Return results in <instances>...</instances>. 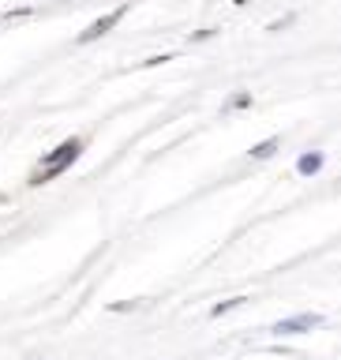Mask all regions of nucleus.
I'll return each instance as SVG.
<instances>
[{
  "mask_svg": "<svg viewBox=\"0 0 341 360\" xmlns=\"http://www.w3.org/2000/svg\"><path fill=\"white\" fill-rule=\"evenodd\" d=\"M79 154H83V143H79V139H64L60 146H56V150H49V154L41 158V169L34 173L30 184H45L49 176H60V173H64V169L75 162Z\"/></svg>",
  "mask_w": 341,
  "mask_h": 360,
  "instance_id": "nucleus-1",
  "label": "nucleus"
},
{
  "mask_svg": "<svg viewBox=\"0 0 341 360\" xmlns=\"http://www.w3.org/2000/svg\"><path fill=\"white\" fill-rule=\"evenodd\" d=\"M128 15V4H120V8H112L109 15H101V19H94L90 27L79 34V45H86V41H94V38H101V34H109V27H117V22Z\"/></svg>",
  "mask_w": 341,
  "mask_h": 360,
  "instance_id": "nucleus-2",
  "label": "nucleus"
},
{
  "mask_svg": "<svg viewBox=\"0 0 341 360\" xmlns=\"http://www.w3.org/2000/svg\"><path fill=\"white\" fill-rule=\"evenodd\" d=\"M311 326H323V315L304 311V315H292V319H281V323H274L270 330H274V334L281 338V334H304V330H311Z\"/></svg>",
  "mask_w": 341,
  "mask_h": 360,
  "instance_id": "nucleus-3",
  "label": "nucleus"
},
{
  "mask_svg": "<svg viewBox=\"0 0 341 360\" xmlns=\"http://www.w3.org/2000/svg\"><path fill=\"white\" fill-rule=\"evenodd\" d=\"M319 169H323V154H319V150H315V154H304L300 162H297V173H300V176H311V173H319Z\"/></svg>",
  "mask_w": 341,
  "mask_h": 360,
  "instance_id": "nucleus-4",
  "label": "nucleus"
},
{
  "mask_svg": "<svg viewBox=\"0 0 341 360\" xmlns=\"http://www.w3.org/2000/svg\"><path fill=\"white\" fill-rule=\"evenodd\" d=\"M278 146H281V139H278V135H274V139H266V143H259V146H252V158H270V154L278 150Z\"/></svg>",
  "mask_w": 341,
  "mask_h": 360,
  "instance_id": "nucleus-5",
  "label": "nucleus"
}]
</instances>
